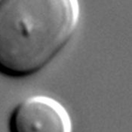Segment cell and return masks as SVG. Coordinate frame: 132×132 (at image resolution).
Returning a JSON list of instances; mask_svg holds the SVG:
<instances>
[{"label": "cell", "mask_w": 132, "mask_h": 132, "mask_svg": "<svg viewBox=\"0 0 132 132\" xmlns=\"http://www.w3.org/2000/svg\"><path fill=\"white\" fill-rule=\"evenodd\" d=\"M9 132H72V122L60 102L45 95L31 96L18 103L9 120Z\"/></svg>", "instance_id": "2"}, {"label": "cell", "mask_w": 132, "mask_h": 132, "mask_svg": "<svg viewBox=\"0 0 132 132\" xmlns=\"http://www.w3.org/2000/svg\"><path fill=\"white\" fill-rule=\"evenodd\" d=\"M79 18L77 0L0 1V74L40 71L71 40Z\"/></svg>", "instance_id": "1"}]
</instances>
